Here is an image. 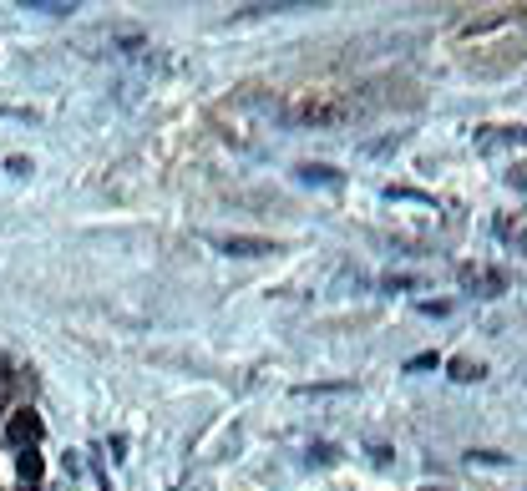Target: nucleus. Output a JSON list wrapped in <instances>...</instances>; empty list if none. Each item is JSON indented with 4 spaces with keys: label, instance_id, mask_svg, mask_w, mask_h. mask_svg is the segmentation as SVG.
Wrapping results in <instances>:
<instances>
[{
    "label": "nucleus",
    "instance_id": "nucleus-4",
    "mask_svg": "<svg viewBox=\"0 0 527 491\" xmlns=\"http://www.w3.org/2000/svg\"><path fill=\"white\" fill-rule=\"evenodd\" d=\"M11 441H16V446H36V441H41V421H36V411H21V416L11 421Z\"/></svg>",
    "mask_w": 527,
    "mask_h": 491
},
{
    "label": "nucleus",
    "instance_id": "nucleus-2",
    "mask_svg": "<svg viewBox=\"0 0 527 491\" xmlns=\"http://www.w3.org/2000/svg\"><path fill=\"white\" fill-rule=\"evenodd\" d=\"M223 254H234V259H264V254H279V243L274 238H249V233H229V238H213Z\"/></svg>",
    "mask_w": 527,
    "mask_h": 491
},
{
    "label": "nucleus",
    "instance_id": "nucleus-10",
    "mask_svg": "<svg viewBox=\"0 0 527 491\" xmlns=\"http://www.w3.org/2000/svg\"><path fill=\"white\" fill-rule=\"evenodd\" d=\"M431 365H441L436 355H416V360H406V370H431Z\"/></svg>",
    "mask_w": 527,
    "mask_h": 491
},
{
    "label": "nucleus",
    "instance_id": "nucleus-12",
    "mask_svg": "<svg viewBox=\"0 0 527 491\" xmlns=\"http://www.w3.org/2000/svg\"><path fill=\"white\" fill-rule=\"evenodd\" d=\"M426 491H446V486H426Z\"/></svg>",
    "mask_w": 527,
    "mask_h": 491
},
{
    "label": "nucleus",
    "instance_id": "nucleus-3",
    "mask_svg": "<svg viewBox=\"0 0 527 491\" xmlns=\"http://www.w3.org/2000/svg\"><path fill=\"white\" fill-rule=\"evenodd\" d=\"M462 284H472L482 299H497V294L507 289V279H502L497 269H462Z\"/></svg>",
    "mask_w": 527,
    "mask_h": 491
},
{
    "label": "nucleus",
    "instance_id": "nucleus-9",
    "mask_svg": "<svg viewBox=\"0 0 527 491\" xmlns=\"http://www.w3.org/2000/svg\"><path fill=\"white\" fill-rule=\"evenodd\" d=\"M31 11H77V6H61V0H26Z\"/></svg>",
    "mask_w": 527,
    "mask_h": 491
},
{
    "label": "nucleus",
    "instance_id": "nucleus-13",
    "mask_svg": "<svg viewBox=\"0 0 527 491\" xmlns=\"http://www.w3.org/2000/svg\"><path fill=\"white\" fill-rule=\"evenodd\" d=\"M0 400H6V395H0Z\"/></svg>",
    "mask_w": 527,
    "mask_h": 491
},
{
    "label": "nucleus",
    "instance_id": "nucleus-11",
    "mask_svg": "<svg viewBox=\"0 0 527 491\" xmlns=\"http://www.w3.org/2000/svg\"><path fill=\"white\" fill-rule=\"evenodd\" d=\"M6 380H11V375H6V360H0V390H6Z\"/></svg>",
    "mask_w": 527,
    "mask_h": 491
},
{
    "label": "nucleus",
    "instance_id": "nucleus-7",
    "mask_svg": "<svg viewBox=\"0 0 527 491\" xmlns=\"http://www.w3.org/2000/svg\"><path fill=\"white\" fill-rule=\"evenodd\" d=\"M451 375H457V380H482L487 370H482V365H472V360H451Z\"/></svg>",
    "mask_w": 527,
    "mask_h": 491
},
{
    "label": "nucleus",
    "instance_id": "nucleus-6",
    "mask_svg": "<svg viewBox=\"0 0 527 491\" xmlns=\"http://www.w3.org/2000/svg\"><path fill=\"white\" fill-rule=\"evenodd\" d=\"M21 481H31V486L41 481V456H36V451H26V456H21Z\"/></svg>",
    "mask_w": 527,
    "mask_h": 491
},
{
    "label": "nucleus",
    "instance_id": "nucleus-8",
    "mask_svg": "<svg viewBox=\"0 0 527 491\" xmlns=\"http://www.w3.org/2000/svg\"><path fill=\"white\" fill-rule=\"evenodd\" d=\"M467 456H472V461H482V466H502V461H507L502 451H467Z\"/></svg>",
    "mask_w": 527,
    "mask_h": 491
},
{
    "label": "nucleus",
    "instance_id": "nucleus-1",
    "mask_svg": "<svg viewBox=\"0 0 527 491\" xmlns=\"http://www.w3.org/2000/svg\"><path fill=\"white\" fill-rule=\"evenodd\" d=\"M345 117V107L340 102H325V97H305L294 112H289V122H299V127H335Z\"/></svg>",
    "mask_w": 527,
    "mask_h": 491
},
{
    "label": "nucleus",
    "instance_id": "nucleus-5",
    "mask_svg": "<svg viewBox=\"0 0 527 491\" xmlns=\"http://www.w3.org/2000/svg\"><path fill=\"white\" fill-rule=\"evenodd\" d=\"M299 183H320V188H340V173H335V168H325V162H305V168H299Z\"/></svg>",
    "mask_w": 527,
    "mask_h": 491
}]
</instances>
